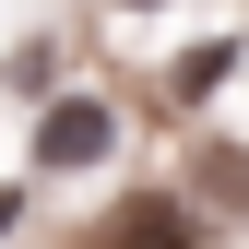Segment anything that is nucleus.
Listing matches in <instances>:
<instances>
[{"instance_id": "4", "label": "nucleus", "mask_w": 249, "mask_h": 249, "mask_svg": "<svg viewBox=\"0 0 249 249\" xmlns=\"http://www.w3.org/2000/svg\"><path fill=\"white\" fill-rule=\"evenodd\" d=\"M119 12H154V0H119Z\"/></svg>"}, {"instance_id": "2", "label": "nucleus", "mask_w": 249, "mask_h": 249, "mask_svg": "<svg viewBox=\"0 0 249 249\" xmlns=\"http://www.w3.org/2000/svg\"><path fill=\"white\" fill-rule=\"evenodd\" d=\"M95 249H190V213H178V202H119L95 226Z\"/></svg>"}, {"instance_id": "3", "label": "nucleus", "mask_w": 249, "mask_h": 249, "mask_svg": "<svg viewBox=\"0 0 249 249\" xmlns=\"http://www.w3.org/2000/svg\"><path fill=\"white\" fill-rule=\"evenodd\" d=\"M12 213H24V202H12V190H0V237H12Z\"/></svg>"}, {"instance_id": "1", "label": "nucleus", "mask_w": 249, "mask_h": 249, "mask_svg": "<svg viewBox=\"0 0 249 249\" xmlns=\"http://www.w3.org/2000/svg\"><path fill=\"white\" fill-rule=\"evenodd\" d=\"M107 142H119V119H107L95 95H59V107L36 119V166H95Z\"/></svg>"}]
</instances>
